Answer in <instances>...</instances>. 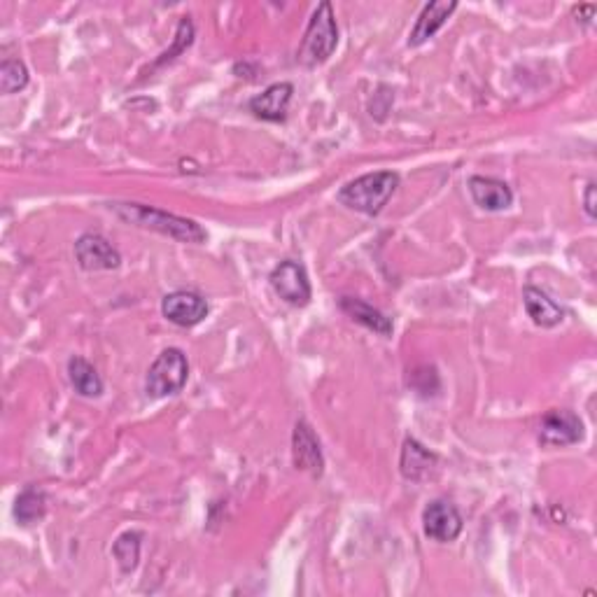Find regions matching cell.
<instances>
[{
	"label": "cell",
	"instance_id": "cell-21",
	"mask_svg": "<svg viewBox=\"0 0 597 597\" xmlns=\"http://www.w3.org/2000/svg\"><path fill=\"white\" fill-rule=\"evenodd\" d=\"M194 42V24L192 21H189L187 17L180 21V26H178V35H175V42H173V47L168 49V52L161 56L159 59V63H166V61H173L175 56H178L180 52H185V49L192 45Z\"/></svg>",
	"mask_w": 597,
	"mask_h": 597
},
{
	"label": "cell",
	"instance_id": "cell-4",
	"mask_svg": "<svg viewBox=\"0 0 597 597\" xmlns=\"http://www.w3.org/2000/svg\"><path fill=\"white\" fill-rule=\"evenodd\" d=\"M189 362L180 348H166L147 371L145 392L147 397L161 399L168 395H178L187 385Z\"/></svg>",
	"mask_w": 597,
	"mask_h": 597
},
{
	"label": "cell",
	"instance_id": "cell-17",
	"mask_svg": "<svg viewBox=\"0 0 597 597\" xmlns=\"http://www.w3.org/2000/svg\"><path fill=\"white\" fill-rule=\"evenodd\" d=\"M68 376L77 395L82 397H101L103 395V381L98 371L84 360V357H73L68 362Z\"/></svg>",
	"mask_w": 597,
	"mask_h": 597
},
{
	"label": "cell",
	"instance_id": "cell-6",
	"mask_svg": "<svg viewBox=\"0 0 597 597\" xmlns=\"http://www.w3.org/2000/svg\"><path fill=\"white\" fill-rule=\"evenodd\" d=\"M584 439V423L574 411L553 409L542 418L539 441L544 446H572Z\"/></svg>",
	"mask_w": 597,
	"mask_h": 597
},
{
	"label": "cell",
	"instance_id": "cell-7",
	"mask_svg": "<svg viewBox=\"0 0 597 597\" xmlns=\"http://www.w3.org/2000/svg\"><path fill=\"white\" fill-rule=\"evenodd\" d=\"M75 257L84 271H112L122 264V255L101 234H82L75 243Z\"/></svg>",
	"mask_w": 597,
	"mask_h": 597
},
{
	"label": "cell",
	"instance_id": "cell-2",
	"mask_svg": "<svg viewBox=\"0 0 597 597\" xmlns=\"http://www.w3.org/2000/svg\"><path fill=\"white\" fill-rule=\"evenodd\" d=\"M399 187V175L392 171H376L367 173L362 178L348 182L346 187L339 189V201L350 210L357 213L376 217L381 210L388 206L392 194Z\"/></svg>",
	"mask_w": 597,
	"mask_h": 597
},
{
	"label": "cell",
	"instance_id": "cell-10",
	"mask_svg": "<svg viewBox=\"0 0 597 597\" xmlns=\"http://www.w3.org/2000/svg\"><path fill=\"white\" fill-rule=\"evenodd\" d=\"M423 528L425 535L434 542H455L462 532V516L451 502L437 500L427 504V509L423 511Z\"/></svg>",
	"mask_w": 597,
	"mask_h": 597
},
{
	"label": "cell",
	"instance_id": "cell-1",
	"mask_svg": "<svg viewBox=\"0 0 597 597\" xmlns=\"http://www.w3.org/2000/svg\"><path fill=\"white\" fill-rule=\"evenodd\" d=\"M110 210L122 217L124 222L136 224V227L159 231L168 238L182 243H203L208 238L206 229L199 222L187 220V217L166 213V210L143 206V203H110Z\"/></svg>",
	"mask_w": 597,
	"mask_h": 597
},
{
	"label": "cell",
	"instance_id": "cell-11",
	"mask_svg": "<svg viewBox=\"0 0 597 597\" xmlns=\"http://www.w3.org/2000/svg\"><path fill=\"white\" fill-rule=\"evenodd\" d=\"M437 465H439V458L430 451V448H425L416 439L404 441L399 469H402V476L406 481L423 483L427 479H432L434 472H437Z\"/></svg>",
	"mask_w": 597,
	"mask_h": 597
},
{
	"label": "cell",
	"instance_id": "cell-18",
	"mask_svg": "<svg viewBox=\"0 0 597 597\" xmlns=\"http://www.w3.org/2000/svg\"><path fill=\"white\" fill-rule=\"evenodd\" d=\"M47 511V500L45 493L35 488H26L24 493L17 497V504H14V516L21 525H33L38 523Z\"/></svg>",
	"mask_w": 597,
	"mask_h": 597
},
{
	"label": "cell",
	"instance_id": "cell-19",
	"mask_svg": "<svg viewBox=\"0 0 597 597\" xmlns=\"http://www.w3.org/2000/svg\"><path fill=\"white\" fill-rule=\"evenodd\" d=\"M140 539H143L140 532H124V535L117 537L115 546H112V553H115L119 567H122V572H126V574L133 572L138 567Z\"/></svg>",
	"mask_w": 597,
	"mask_h": 597
},
{
	"label": "cell",
	"instance_id": "cell-15",
	"mask_svg": "<svg viewBox=\"0 0 597 597\" xmlns=\"http://www.w3.org/2000/svg\"><path fill=\"white\" fill-rule=\"evenodd\" d=\"M523 304H525V311H528V315L537 327L551 329V327H558L560 322L565 320L563 308H560L549 294L537 290V287H525Z\"/></svg>",
	"mask_w": 597,
	"mask_h": 597
},
{
	"label": "cell",
	"instance_id": "cell-16",
	"mask_svg": "<svg viewBox=\"0 0 597 597\" xmlns=\"http://www.w3.org/2000/svg\"><path fill=\"white\" fill-rule=\"evenodd\" d=\"M339 306L350 320H355L357 325L371 329L374 334H381V336L392 334V320L388 318V315H383L381 311H378V308L369 306L367 301H362L357 297H341Z\"/></svg>",
	"mask_w": 597,
	"mask_h": 597
},
{
	"label": "cell",
	"instance_id": "cell-20",
	"mask_svg": "<svg viewBox=\"0 0 597 597\" xmlns=\"http://www.w3.org/2000/svg\"><path fill=\"white\" fill-rule=\"evenodd\" d=\"M28 84V70L19 59H5L0 66V91L17 94Z\"/></svg>",
	"mask_w": 597,
	"mask_h": 597
},
{
	"label": "cell",
	"instance_id": "cell-8",
	"mask_svg": "<svg viewBox=\"0 0 597 597\" xmlns=\"http://www.w3.org/2000/svg\"><path fill=\"white\" fill-rule=\"evenodd\" d=\"M161 313H164V318L173 322V325L194 327L199 325L201 320H206L208 301L203 299L199 292L178 290L166 294L164 301H161Z\"/></svg>",
	"mask_w": 597,
	"mask_h": 597
},
{
	"label": "cell",
	"instance_id": "cell-22",
	"mask_svg": "<svg viewBox=\"0 0 597 597\" xmlns=\"http://www.w3.org/2000/svg\"><path fill=\"white\" fill-rule=\"evenodd\" d=\"M584 210H586V215L591 217V220H595V182H588V185H586Z\"/></svg>",
	"mask_w": 597,
	"mask_h": 597
},
{
	"label": "cell",
	"instance_id": "cell-12",
	"mask_svg": "<svg viewBox=\"0 0 597 597\" xmlns=\"http://www.w3.org/2000/svg\"><path fill=\"white\" fill-rule=\"evenodd\" d=\"M469 194L474 203L483 210L497 213V210H507L514 203V192L507 182L497 178H486V175H474L469 178Z\"/></svg>",
	"mask_w": 597,
	"mask_h": 597
},
{
	"label": "cell",
	"instance_id": "cell-9",
	"mask_svg": "<svg viewBox=\"0 0 597 597\" xmlns=\"http://www.w3.org/2000/svg\"><path fill=\"white\" fill-rule=\"evenodd\" d=\"M292 460L299 472L311 474L313 479H320L322 472H325V458H322L320 441L315 437L313 427L308 425L306 420H299V423L294 425Z\"/></svg>",
	"mask_w": 597,
	"mask_h": 597
},
{
	"label": "cell",
	"instance_id": "cell-5",
	"mask_svg": "<svg viewBox=\"0 0 597 597\" xmlns=\"http://www.w3.org/2000/svg\"><path fill=\"white\" fill-rule=\"evenodd\" d=\"M271 287H273V292H276L283 301H287L290 306L311 304L313 290H311V280H308L304 264L292 262V259L278 264L271 273Z\"/></svg>",
	"mask_w": 597,
	"mask_h": 597
},
{
	"label": "cell",
	"instance_id": "cell-3",
	"mask_svg": "<svg viewBox=\"0 0 597 597\" xmlns=\"http://www.w3.org/2000/svg\"><path fill=\"white\" fill-rule=\"evenodd\" d=\"M336 45H339V26H336L334 10L329 3H320L299 45L297 61L306 68L322 66L334 54Z\"/></svg>",
	"mask_w": 597,
	"mask_h": 597
},
{
	"label": "cell",
	"instance_id": "cell-13",
	"mask_svg": "<svg viewBox=\"0 0 597 597\" xmlns=\"http://www.w3.org/2000/svg\"><path fill=\"white\" fill-rule=\"evenodd\" d=\"M294 87L290 82H276L250 101V110L266 122H283L290 108Z\"/></svg>",
	"mask_w": 597,
	"mask_h": 597
},
{
	"label": "cell",
	"instance_id": "cell-14",
	"mask_svg": "<svg viewBox=\"0 0 597 597\" xmlns=\"http://www.w3.org/2000/svg\"><path fill=\"white\" fill-rule=\"evenodd\" d=\"M455 10H458V3H455V0H451V3H446V0H434V3H427L409 35V47H420L423 42L430 40L432 35H437L439 28L446 24L448 17H451Z\"/></svg>",
	"mask_w": 597,
	"mask_h": 597
}]
</instances>
